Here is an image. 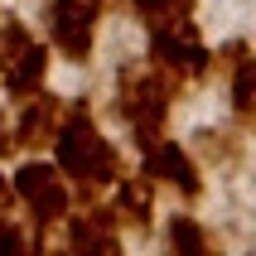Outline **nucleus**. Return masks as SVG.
I'll return each instance as SVG.
<instances>
[{"label":"nucleus","instance_id":"nucleus-16","mask_svg":"<svg viewBox=\"0 0 256 256\" xmlns=\"http://www.w3.org/2000/svg\"><path fill=\"white\" fill-rule=\"evenodd\" d=\"M0 218H14V188L5 174H0Z\"/></svg>","mask_w":256,"mask_h":256},{"label":"nucleus","instance_id":"nucleus-17","mask_svg":"<svg viewBox=\"0 0 256 256\" xmlns=\"http://www.w3.org/2000/svg\"><path fill=\"white\" fill-rule=\"evenodd\" d=\"M20 145H14V136H10V126H5V112H0V160H10Z\"/></svg>","mask_w":256,"mask_h":256},{"label":"nucleus","instance_id":"nucleus-5","mask_svg":"<svg viewBox=\"0 0 256 256\" xmlns=\"http://www.w3.org/2000/svg\"><path fill=\"white\" fill-rule=\"evenodd\" d=\"M150 63L179 87L213 72V54L203 48L198 29H150Z\"/></svg>","mask_w":256,"mask_h":256},{"label":"nucleus","instance_id":"nucleus-7","mask_svg":"<svg viewBox=\"0 0 256 256\" xmlns=\"http://www.w3.org/2000/svg\"><path fill=\"white\" fill-rule=\"evenodd\" d=\"M63 112H68V102L54 97V92H29V97H20V121H14V145H24V150H48L58 136V126H63Z\"/></svg>","mask_w":256,"mask_h":256},{"label":"nucleus","instance_id":"nucleus-1","mask_svg":"<svg viewBox=\"0 0 256 256\" xmlns=\"http://www.w3.org/2000/svg\"><path fill=\"white\" fill-rule=\"evenodd\" d=\"M54 150H58V174L72 179V188L87 203H97L102 188H112L121 179V155H116V145L97 130V121H92L87 106H68L63 112Z\"/></svg>","mask_w":256,"mask_h":256},{"label":"nucleus","instance_id":"nucleus-18","mask_svg":"<svg viewBox=\"0 0 256 256\" xmlns=\"http://www.w3.org/2000/svg\"><path fill=\"white\" fill-rule=\"evenodd\" d=\"M102 5H116V10H130V0H102Z\"/></svg>","mask_w":256,"mask_h":256},{"label":"nucleus","instance_id":"nucleus-10","mask_svg":"<svg viewBox=\"0 0 256 256\" xmlns=\"http://www.w3.org/2000/svg\"><path fill=\"white\" fill-rule=\"evenodd\" d=\"M116 203H112V218L121 222V228H130V232H150V222H155V179L150 174H121L116 179Z\"/></svg>","mask_w":256,"mask_h":256},{"label":"nucleus","instance_id":"nucleus-14","mask_svg":"<svg viewBox=\"0 0 256 256\" xmlns=\"http://www.w3.org/2000/svg\"><path fill=\"white\" fill-rule=\"evenodd\" d=\"M242 130L232 126H218V130H198V155L208 164H232V160H242Z\"/></svg>","mask_w":256,"mask_h":256},{"label":"nucleus","instance_id":"nucleus-4","mask_svg":"<svg viewBox=\"0 0 256 256\" xmlns=\"http://www.w3.org/2000/svg\"><path fill=\"white\" fill-rule=\"evenodd\" d=\"M44 78H48V48L20 20H5L0 24V82H5V92L20 102L29 92H39Z\"/></svg>","mask_w":256,"mask_h":256},{"label":"nucleus","instance_id":"nucleus-3","mask_svg":"<svg viewBox=\"0 0 256 256\" xmlns=\"http://www.w3.org/2000/svg\"><path fill=\"white\" fill-rule=\"evenodd\" d=\"M14 198H24L29 208V222H34V237H29V246H54V228H63V218H68V184H63V174H58V164H44V160H29V164H20V174L10 179Z\"/></svg>","mask_w":256,"mask_h":256},{"label":"nucleus","instance_id":"nucleus-9","mask_svg":"<svg viewBox=\"0 0 256 256\" xmlns=\"http://www.w3.org/2000/svg\"><path fill=\"white\" fill-rule=\"evenodd\" d=\"M63 246H68V252H78V256H116V252H121V237H116V218H112V208L87 203V213L68 218Z\"/></svg>","mask_w":256,"mask_h":256},{"label":"nucleus","instance_id":"nucleus-12","mask_svg":"<svg viewBox=\"0 0 256 256\" xmlns=\"http://www.w3.org/2000/svg\"><path fill=\"white\" fill-rule=\"evenodd\" d=\"M228 72H232V112H237L242 126H252L256 121V58L242 54Z\"/></svg>","mask_w":256,"mask_h":256},{"label":"nucleus","instance_id":"nucleus-13","mask_svg":"<svg viewBox=\"0 0 256 256\" xmlns=\"http://www.w3.org/2000/svg\"><path fill=\"white\" fill-rule=\"evenodd\" d=\"M164 242H170V252H174V256H208V252H213L208 232H203L188 213H174V218H170V228H164Z\"/></svg>","mask_w":256,"mask_h":256},{"label":"nucleus","instance_id":"nucleus-15","mask_svg":"<svg viewBox=\"0 0 256 256\" xmlns=\"http://www.w3.org/2000/svg\"><path fill=\"white\" fill-rule=\"evenodd\" d=\"M0 252H29V232L14 228V218H0Z\"/></svg>","mask_w":256,"mask_h":256},{"label":"nucleus","instance_id":"nucleus-6","mask_svg":"<svg viewBox=\"0 0 256 256\" xmlns=\"http://www.w3.org/2000/svg\"><path fill=\"white\" fill-rule=\"evenodd\" d=\"M97 14L102 0H48V39L63 58L87 63L92 39H97Z\"/></svg>","mask_w":256,"mask_h":256},{"label":"nucleus","instance_id":"nucleus-2","mask_svg":"<svg viewBox=\"0 0 256 256\" xmlns=\"http://www.w3.org/2000/svg\"><path fill=\"white\" fill-rule=\"evenodd\" d=\"M174 92H179V82L164 78L155 63H150V68H136V63L121 68V78H116V112H121V121L130 126V136H136L140 150L164 136Z\"/></svg>","mask_w":256,"mask_h":256},{"label":"nucleus","instance_id":"nucleus-8","mask_svg":"<svg viewBox=\"0 0 256 256\" xmlns=\"http://www.w3.org/2000/svg\"><path fill=\"white\" fill-rule=\"evenodd\" d=\"M140 160H145V174H150V179L179 188L188 203L203 198V174H198V164H194V155L179 150V140H164V136H160L155 145H145V150H140Z\"/></svg>","mask_w":256,"mask_h":256},{"label":"nucleus","instance_id":"nucleus-11","mask_svg":"<svg viewBox=\"0 0 256 256\" xmlns=\"http://www.w3.org/2000/svg\"><path fill=\"white\" fill-rule=\"evenodd\" d=\"M130 10L145 20V29H198V0H130Z\"/></svg>","mask_w":256,"mask_h":256}]
</instances>
